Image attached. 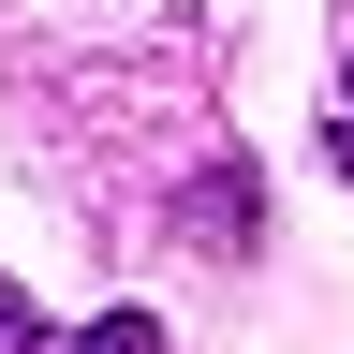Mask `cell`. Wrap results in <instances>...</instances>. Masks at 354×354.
I'll use <instances>...</instances> for the list:
<instances>
[{"label": "cell", "mask_w": 354, "mask_h": 354, "mask_svg": "<svg viewBox=\"0 0 354 354\" xmlns=\"http://www.w3.org/2000/svg\"><path fill=\"white\" fill-rule=\"evenodd\" d=\"M44 354H162L148 310H104V325H74V339H44Z\"/></svg>", "instance_id": "cell-1"}, {"label": "cell", "mask_w": 354, "mask_h": 354, "mask_svg": "<svg viewBox=\"0 0 354 354\" xmlns=\"http://www.w3.org/2000/svg\"><path fill=\"white\" fill-rule=\"evenodd\" d=\"M325 162L354 177V59H339V118H325Z\"/></svg>", "instance_id": "cell-3"}, {"label": "cell", "mask_w": 354, "mask_h": 354, "mask_svg": "<svg viewBox=\"0 0 354 354\" xmlns=\"http://www.w3.org/2000/svg\"><path fill=\"white\" fill-rule=\"evenodd\" d=\"M0 354H44V310H30L15 281H0Z\"/></svg>", "instance_id": "cell-2"}]
</instances>
